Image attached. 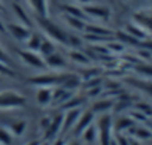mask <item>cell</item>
I'll return each mask as SVG.
<instances>
[{
	"mask_svg": "<svg viewBox=\"0 0 152 145\" xmlns=\"http://www.w3.org/2000/svg\"><path fill=\"white\" fill-rule=\"evenodd\" d=\"M36 24L39 26L40 32L51 39L54 43H58L64 48H70V36L72 33L64 30L60 24L52 21L49 17H37L36 15Z\"/></svg>",
	"mask_w": 152,
	"mask_h": 145,
	"instance_id": "obj_1",
	"label": "cell"
},
{
	"mask_svg": "<svg viewBox=\"0 0 152 145\" xmlns=\"http://www.w3.org/2000/svg\"><path fill=\"white\" fill-rule=\"evenodd\" d=\"M70 72H58V70H51V72H42V74L36 75V77H30L27 81L28 84L34 85V87H60L66 78L69 77Z\"/></svg>",
	"mask_w": 152,
	"mask_h": 145,
	"instance_id": "obj_2",
	"label": "cell"
},
{
	"mask_svg": "<svg viewBox=\"0 0 152 145\" xmlns=\"http://www.w3.org/2000/svg\"><path fill=\"white\" fill-rule=\"evenodd\" d=\"M27 103L26 97L17 90H2L0 91V111H15L24 108Z\"/></svg>",
	"mask_w": 152,
	"mask_h": 145,
	"instance_id": "obj_3",
	"label": "cell"
},
{
	"mask_svg": "<svg viewBox=\"0 0 152 145\" xmlns=\"http://www.w3.org/2000/svg\"><path fill=\"white\" fill-rule=\"evenodd\" d=\"M97 138L100 141V145H109L112 136V129H113V121H112V115L110 114H102V117L97 120Z\"/></svg>",
	"mask_w": 152,
	"mask_h": 145,
	"instance_id": "obj_4",
	"label": "cell"
},
{
	"mask_svg": "<svg viewBox=\"0 0 152 145\" xmlns=\"http://www.w3.org/2000/svg\"><path fill=\"white\" fill-rule=\"evenodd\" d=\"M17 55L20 57V60L26 66H28L34 70L43 72V70L48 69L46 63H45V58L39 52H34V51H30V49H17Z\"/></svg>",
	"mask_w": 152,
	"mask_h": 145,
	"instance_id": "obj_5",
	"label": "cell"
},
{
	"mask_svg": "<svg viewBox=\"0 0 152 145\" xmlns=\"http://www.w3.org/2000/svg\"><path fill=\"white\" fill-rule=\"evenodd\" d=\"M85 15L88 17V20H97V21H109L112 18V12L107 6L104 5H99V3H90V5H84L82 6Z\"/></svg>",
	"mask_w": 152,
	"mask_h": 145,
	"instance_id": "obj_6",
	"label": "cell"
},
{
	"mask_svg": "<svg viewBox=\"0 0 152 145\" xmlns=\"http://www.w3.org/2000/svg\"><path fill=\"white\" fill-rule=\"evenodd\" d=\"M6 32L15 39V40H18V42H26L28 38H30V35H31V29L30 27H26V26H23V24H20V23H8L6 24Z\"/></svg>",
	"mask_w": 152,
	"mask_h": 145,
	"instance_id": "obj_7",
	"label": "cell"
},
{
	"mask_svg": "<svg viewBox=\"0 0 152 145\" xmlns=\"http://www.w3.org/2000/svg\"><path fill=\"white\" fill-rule=\"evenodd\" d=\"M94 117H96V114L93 111H84L81 114V117L78 118V121H76L75 127L72 129L73 136L75 138H81V135L84 133V130L94 123Z\"/></svg>",
	"mask_w": 152,
	"mask_h": 145,
	"instance_id": "obj_8",
	"label": "cell"
},
{
	"mask_svg": "<svg viewBox=\"0 0 152 145\" xmlns=\"http://www.w3.org/2000/svg\"><path fill=\"white\" fill-rule=\"evenodd\" d=\"M61 127H63V112H58L57 115L52 117L51 124L43 132V141H52V139H55L58 136V133H61Z\"/></svg>",
	"mask_w": 152,
	"mask_h": 145,
	"instance_id": "obj_9",
	"label": "cell"
},
{
	"mask_svg": "<svg viewBox=\"0 0 152 145\" xmlns=\"http://www.w3.org/2000/svg\"><path fill=\"white\" fill-rule=\"evenodd\" d=\"M131 20L137 23L149 36H152V12L151 11H137L133 14Z\"/></svg>",
	"mask_w": 152,
	"mask_h": 145,
	"instance_id": "obj_10",
	"label": "cell"
},
{
	"mask_svg": "<svg viewBox=\"0 0 152 145\" xmlns=\"http://www.w3.org/2000/svg\"><path fill=\"white\" fill-rule=\"evenodd\" d=\"M82 114V108H76V109H69V111H64L63 112V127H61V133H67L70 132L78 118L81 117Z\"/></svg>",
	"mask_w": 152,
	"mask_h": 145,
	"instance_id": "obj_11",
	"label": "cell"
},
{
	"mask_svg": "<svg viewBox=\"0 0 152 145\" xmlns=\"http://www.w3.org/2000/svg\"><path fill=\"white\" fill-rule=\"evenodd\" d=\"M45 63H46V67L51 69V70H58V72H61V70H64V69L67 67V60H66L61 54H58L57 51H55L54 54L48 55V57L45 58Z\"/></svg>",
	"mask_w": 152,
	"mask_h": 145,
	"instance_id": "obj_12",
	"label": "cell"
},
{
	"mask_svg": "<svg viewBox=\"0 0 152 145\" xmlns=\"http://www.w3.org/2000/svg\"><path fill=\"white\" fill-rule=\"evenodd\" d=\"M84 33H90V35H96V36H102V38H113V32L109 27L102 26V24H96L91 21H88L85 24Z\"/></svg>",
	"mask_w": 152,
	"mask_h": 145,
	"instance_id": "obj_13",
	"label": "cell"
},
{
	"mask_svg": "<svg viewBox=\"0 0 152 145\" xmlns=\"http://www.w3.org/2000/svg\"><path fill=\"white\" fill-rule=\"evenodd\" d=\"M73 96V91L64 88V87H54L52 88V102L51 105L54 106H61L63 103H66L70 97Z\"/></svg>",
	"mask_w": 152,
	"mask_h": 145,
	"instance_id": "obj_14",
	"label": "cell"
},
{
	"mask_svg": "<svg viewBox=\"0 0 152 145\" xmlns=\"http://www.w3.org/2000/svg\"><path fill=\"white\" fill-rule=\"evenodd\" d=\"M61 14H66V15H70V17H76L79 20H84V21H90L88 17L85 15L84 9L81 5H75V3H63L61 5Z\"/></svg>",
	"mask_w": 152,
	"mask_h": 145,
	"instance_id": "obj_15",
	"label": "cell"
},
{
	"mask_svg": "<svg viewBox=\"0 0 152 145\" xmlns=\"http://www.w3.org/2000/svg\"><path fill=\"white\" fill-rule=\"evenodd\" d=\"M124 32H127L130 36H133V38L137 39L139 42H142V40H145V39L149 38V35H148L137 23H134L133 20H130V21L124 26Z\"/></svg>",
	"mask_w": 152,
	"mask_h": 145,
	"instance_id": "obj_16",
	"label": "cell"
},
{
	"mask_svg": "<svg viewBox=\"0 0 152 145\" xmlns=\"http://www.w3.org/2000/svg\"><path fill=\"white\" fill-rule=\"evenodd\" d=\"M36 102L39 106L46 108L52 102V88L51 87H37L36 90Z\"/></svg>",
	"mask_w": 152,
	"mask_h": 145,
	"instance_id": "obj_17",
	"label": "cell"
},
{
	"mask_svg": "<svg viewBox=\"0 0 152 145\" xmlns=\"http://www.w3.org/2000/svg\"><path fill=\"white\" fill-rule=\"evenodd\" d=\"M113 103H115L113 99H110V97H103V99L96 100V102L91 105V109H90V111H93L94 114H106V112H109L110 109H113Z\"/></svg>",
	"mask_w": 152,
	"mask_h": 145,
	"instance_id": "obj_18",
	"label": "cell"
},
{
	"mask_svg": "<svg viewBox=\"0 0 152 145\" xmlns=\"http://www.w3.org/2000/svg\"><path fill=\"white\" fill-rule=\"evenodd\" d=\"M26 2L37 17H49L48 0H26Z\"/></svg>",
	"mask_w": 152,
	"mask_h": 145,
	"instance_id": "obj_19",
	"label": "cell"
},
{
	"mask_svg": "<svg viewBox=\"0 0 152 145\" xmlns=\"http://www.w3.org/2000/svg\"><path fill=\"white\" fill-rule=\"evenodd\" d=\"M69 58H70V61H73L76 64H81V66H88L93 63L82 48H72L69 51Z\"/></svg>",
	"mask_w": 152,
	"mask_h": 145,
	"instance_id": "obj_20",
	"label": "cell"
},
{
	"mask_svg": "<svg viewBox=\"0 0 152 145\" xmlns=\"http://www.w3.org/2000/svg\"><path fill=\"white\" fill-rule=\"evenodd\" d=\"M102 72H103L102 67L88 64V66H82V69L79 70V74H78V75L81 77L82 82H85V81H88V79H91V78L100 77V75H102Z\"/></svg>",
	"mask_w": 152,
	"mask_h": 145,
	"instance_id": "obj_21",
	"label": "cell"
},
{
	"mask_svg": "<svg viewBox=\"0 0 152 145\" xmlns=\"http://www.w3.org/2000/svg\"><path fill=\"white\" fill-rule=\"evenodd\" d=\"M12 11H14V15L17 17V20H18L20 24H23L26 27H30V29L33 27V20L27 15V12L23 9V6L20 3H14L12 5Z\"/></svg>",
	"mask_w": 152,
	"mask_h": 145,
	"instance_id": "obj_22",
	"label": "cell"
},
{
	"mask_svg": "<svg viewBox=\"0 0 152 145\" xmlns=\"http://www.w3.org/2000/svg\"><path fill=\"white\" fill-rule=\"evenodd\" d=\"M61 17H63V21L66 23V26H67V27H70L72 30L78 32V33H84L87 21H84V20H79V18H76V17L66 15V14H61Z\"/></svg>",
	"mask_w": 152,
	"mask_h": 145,
	"instance_id": "obj_23",
	"label": "cell"
},
{
	"mask_svg": "<svg viewBox=\"0 0 152 145\" xmlns=\"http://www.w3.org/2000/svg\"><path fill=\"white\" fill-rule=\"evenodd\" d=\"M5 126L11 130V133L14 136L18 138V136H23L24 135V132L27 129V121L26 120H12V121H8Z\"/></svg>",
	"mask_w": 152,
	"mask_h": 145,
	"instance_id": "obj_24",
	"label": "cell"
},
{
	"mask_svg": "<svg viewBox=\"0 0 152 145\" xmlns=\"http://www.w3.org/2000/svg\"><path fill=\"white\" fill-rule=\"evenodd\" d=\"M43 39H45V36H43L42 33H34V32H31L30 38H28L24 43H26L27 49L37 52L39 48H40V45H42V42H43Z\"/></svg>",
	"mask_w": 152,
	"mask_h": 145,
	"instance_id": "obj_25",
	"label": "cell"
},
{
	"mask_svg": "<svg viewBox=\"0 0 152 145\" xmlns=\"http://www.w3.org/2000/svg\"><path fill=\"white\" fill-rule=\"evenodd\" d=\"M60 87H64V88H67L70 91H75V90H78L79 87H82V79H81V77L78 74H69L66 81Z\"/></svg>",
	"mask_w": 152,
	"mask_h": 145,
	"instance_id": "obj_26",
	"label": "cell"
},
{
	"mask_svg": "<svg viewBox=\"0 0 152 145\" xmlns=\"http://www.w3.org/2000/svg\"><path fill=\"white\" fill-rule=\"evenodd\" d=\"M84 97H81V96H72L66 103H63L60 108L63 109V111H69V109H76V108H82V105H84Z\"/></svg>",
	"mask_w": 152,
	"mask_h": 145,
	"instance_id": "obj_27",
	"label": "cell"
},
{
	"mask_svg": "<svg viewBox=\"0 0 152 145\" xmlns=\"http://www.w3.org/2000/svg\"><path fill=\"white\" fill-rule=\"evenodd\" d=\"M133 126H134V121L130 117H121L115 123V130L116 133H122V132H128V129H131Z\"/></svg>",
	"mask_w": 152,
	"mask_h": 145,
	"instance_id": "obj_28",
	"label": "cell"
},
{
	"mask_svg": "<svg viewBox=\"0 0 152 145\" xmlns=\"http://www.w3.org/2000/svg\"><path fill=\"white\" fill-rule=\"evenodd\" d=\"M43 58H46L48 55H51V54H54L55 52V43L51 40V39H43V42H42V45H40V48H39V51H37Z\"/></svg>",
	"mask_w": 152,
	"mask_h": 145,
	"instance_id": "obj_29",
	"label": "cell"
},
{
	"mask_svg": "<svg viewBox=\"0 0 152 145\" xmlns=\"http://www.w3.org/2000/svg\"><path fill=\"white\" fill-rule=\"evenodd\" d=\"M82 136V139L85 141V142H88V144H93L96 139H97V127H96V124H91V126H88L85 130H84V133L81 135Z\"/></svg>",
	"mask_w": 152,
	"mask_h": 145,
	"instance_id": "obj_30",
	"label": "cell"
},
{
	"mask_svg": "<svg viewBox=\"0 0 152 145\" xmlns=\"http://www.w3.org/2000/svg\"><path fill=\"white\" fill-rule=\"evenodd\" d=\"M14 141V135L6 126H0V145H11Z\"/></svg>",
	"mask_w": 152,
	"mask_h": 145,
	"instance_id": "obj_31",
	"label": "cell"
},
{
	"mask_svg": "<svg viewBox=\"0 0 152 145\" xmlns=\"http://www.w3.org/2000/svg\"><path fill=\"white\" fill-rule=\"evenodd\" d=\"M128 133H131L133 136H136L137 139H148L152 136V132L148 130V129H143V127H136L133 126L131 129H128Z\"/></svg>",
	"mask_w": 152,
	"mask_h": 145,
	"instance_id": "obj_32",
	"label": "cell"
},
{
	"mask_svg": "<svg viewBox=\"0 0 152 145\" xmlns=\"http://www.w3.org/2000/svg\"><path fill=\"white\" fill-rule=\"evenodd\" d=\"M134 69H136V72H139V74H142V75L152 77V66L148 64L146 61H140V64H137Z\"/></svg>",
	"mask_w": 152,
	"mask_h": 145,
	"instance_id": "obj_33",
	"label": "cell"
},
{
	"mask_svg": "<svg viewBox=\"0 0 152 145\" xmlns=\"http://www.w3.org/2000/svg\"><path fill=\"white\" fill-rule=\"evenodd\" d=\"M87 97L90 99H96V97H100L103 94V85H99V87H91V88H87Z\"/></svg>",
	"mask_w": 152,
	"mask_h": 145,
	"instance_id": "obj_34",
	"label": "cell"
},
{
	"mask_svg": "<svg viewBox=\"0 0 152 145\" xmlns=\"http://www.w3.org/2000/svg\"><path fill=\"white\" fill-rule=\"evenodd\" d=\"M0 75H3V77H11V78H15V77H17L15 70L11 69V66L3 64V63H0Z\"/></svg>",
	"mask_w": 152,
	"mask_h": 145,
	"instance_id": "obj_35",
	"label": "cell"
},
{
	"mask_svg": "<svg viewBox=\"0 0 152 145\" xmlns=\"http://www.w3.org/2000/svg\"><path fill=\"white\" fill-rule=\"evenodd\" d=\"M136 109L140 111V112H142L143 115H146V117H151V115H152V106L148 105V103H137V105H136Z\"/></svg>",
	"mask_w": 152,
	"mask_h": 145,
	"instance_id": "obj_36",
	"label": "cell"
},
{
	"mask_svg": "<svg viewBox=\"0 0 152 145\" xmlns=\"http://www.w3.org/2000/svg\"><path fill=\"white\" fill-rule=\"evenodd\" d=\"M0 63H3V64H8V66H11V57H9V54L0 46Z\"/></svg>",
	"mask_w": 152,
	"mask_h": 145,
	"instance_id": "obj_37",
	"label": "cell"
},
{
	"mask_svg": "<svg viewBox=\"0 0 152 145\" xmlns=\"http://www.w3.org/2000/svg\"><path fill=\"white\" fill-rule=\"evenodd\" d=\"M51 120H52V117H49V115H46V117H42V118H40V132H42V133L48 129V126L51 124Z\"/></svg>",
	"mask_w": 152,
	"mask_h": 145,
	"instance_id": "obj_38",
	"label": "cell"
},
{
	"mask_svg": "<svg viewBox=\"0 0 152 145\" xmlns=\"http://www.w3.org/2000/svg\"><path fill=\"white\" fill-rule=\"evenodd\" d=\"M115 141H116L118 145H130V139H128L127 136H124L122 133H116Z\"/></svg>",
	"mask_w": 152,
	"mask_h": 145,
	"instance_id": "obj_39",
	"label": "cell"
},
{
	"mask_svg": "<svg viewBox=\"0 0 152 145\" xmlns=\"http://www.w3.org/2000/svg\"><path fill=\"white\" fill-rule=\"evenodd\" d=\"M139 45H140L143 49H146V51H149V52L152 54V39H145V40H142Z\"/></svg>",
	"mask_w": 152,
	"mask_h": 145,
	"instance_id": "obj_40",
	"label": "cell"
},
{
	"mask_svg": "<svg viewBox=\"0 0 152 145\" xmlns=\"http://www.w3.org/2000/svg\"><path fill=\"white\" fill-rule=\"evenodd\" d=\"M49 145H66V139L61 136H57L55 139H52V144H49Z\"/></svg>",
	"mask_w": 152,
	"mask_h": 145,
	"instance_id": "obj_41",
	"label": "cell"
},
{
	"mask_svg": "<svg viewBox=\"0 0 152 145\" xmlns=\"http://www.w3.org/2000/svg\"><path fill=\"white\" fill-rule=\"evenodd\" d=\"M78 5H81V6H84V5H90V3H94L96 0H75Z\"/></svg>",
	"mask_w": 152,
	"mask_h": 145,
	"instance_id": "obj_42",
	"label": "cell"
},
{
	"mask_svg": "<svg viewBox=\"0 0 152 145\" xmlns=\"http://www.w3.org/2000/svg\"><path fill=\"white\" fill-rule=\"evenodd\" d=\"M0 33H3V35L8 33V32H6V24H5L2 20H0Z\"/></svg>",
	"mask_w": 152,
	"mask_h": 145,
	"instance_id": "obj_43",
	"label": "cell"
},
{
	"mask_svg": "<svg viewBox=\"0 0 152 145\" xmlns=\"http://www.w3.org/2000/svg\"><path fill=\"white\" fill-rule=\"evenodd\" d=\"M39 144H40L39 141H30V142H27L26 145H39Z\"/></svg>",
	"mask_w": 152,
	"mask_h": 145,
	"instance_id": "obj_44",
	"label": "cell"
},
{
	"mask_svg": "<svg viewBox=\"0 0 152 145\" xmlns=\"http://www.w3.org/2000/svg\"><path fill=\"white\" fill-rule=\"evenodd\" d=\"M66 145H81L78 141H72V142H66Z\"/></svg>",
	"mask_w": 152,
	"mask_h": 145,
	"instance_id": "obj_45",
	"label": "cell"
},
{
	"mask_svg": "<svg viewBox=\"0 0 152 145\" xmlns=\"http://www.w3.org/2000/svg\"><path fill=\"white\" fill-rule=\"evenodd\" d=\"M39 145H49V141H43V142H40Z\"/></svg>",
	"mask_w": 152,
	"mask_h": 145,
	"instance_id": "obj_46",
	"label": "cell"
},
{
	"mask_svg": "<svg viewBox=\"0 0 152 145\" xmlns=\"http://www.w3.org/2000/svg\"><path fill=\"white\" fill-rule=\"evenodd\" d=\"M3 12V5H2V2H0V14Z\"/></svg>",
	"mask_w": 152,
	"mask_h": 145,
	"instance_id": "obj_47",
	"label": "cell"
}]
</instances>
